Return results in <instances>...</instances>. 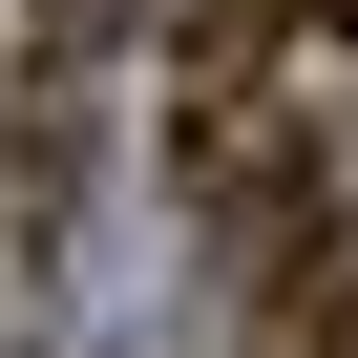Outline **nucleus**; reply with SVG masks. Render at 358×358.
<instances>
[{"instance_id": "nucleus-1", "label": "nucleus", "mask_w": 358, "mask_h": 358, "mask_svg": "<svg viewBox=\"0 0 358 358\" xmlns=\"http://www.w3.org/2000/svg\"><path fill=\"white\" fill-rule=\"evenodd\" d=\"M232 253H253V337L232 358H358V127H295L274 211Z\"/></svg>"}, {"instance_id": "nucleus-2", "label": "nucleus", "mask_w": 358, "mask_h": 358, "mask_svg": "<svg viewBox=\"0 0 358 358\" xmlns=\"http://www.w3.org/2000/svg\"><path fill=\"white\" fill-rule=\"evenodd\" d=\"M64 232H85V106L22 85V106H0V274H43Z\"/></svg>"}, {"instance_id": "nucleus-3", "label": "nucleus", "mask_w": 358, "mask_h": 358, "mask_svg": "<svg viewBox=\"0 0 358 358\" xmlns=\"http://www.w3.org/2000/svg\"><path fill=\"white\" fill-rule=\"evenodd\" d=\"M148 22H169V85H190V106H253V64H274L295 0H148Z\"/></svg>"}, {"instance_id": "nucleus-4", "label": "nucleus", "mask_w": 358, "mask_h": 358, "mask_svg": "<svg viewBox=\"0 0 358 358\" xmlns=\"http://www.w3.org/2000/svg\"><path fill=\"white\" fill-rule=\"evenodd\" d=\"M127 22H148V0H22V85H64V64H106Z\"/></svg>"}, {"instance_id": "nucleus-5", "label": "nucleus", "mask_w": 358, "mask_h": 358, "mask_svg": "<svg viewBox=\"0 0 358 358\" xmlns=\"http://www.w3.org/2000/svg\"><path fill=\"white\" fill-rule=\"evenodd\" d=\"M295 22H358V0H295Z\"/></svg>"}]
</instances>
